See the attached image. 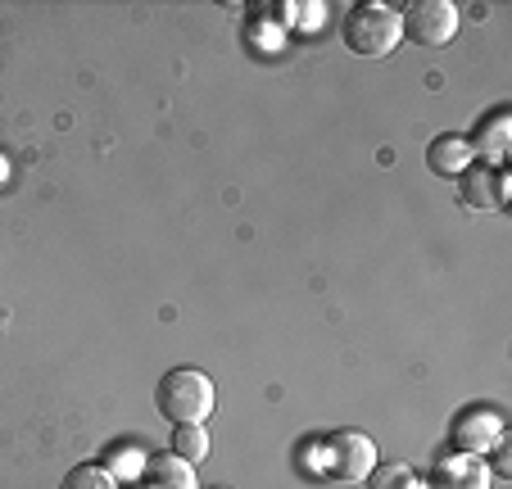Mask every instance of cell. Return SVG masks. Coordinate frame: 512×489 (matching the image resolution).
I'll use <instances>...</instances> for the list:
<instances>
[{"label": "cell", "instance_id": "cell-1", "mask_svg": "<svg viewBox=\"0 0 512 489\" xmlns=\"http://www.w3.org/2000/svg\"><path fill=\"white\" fill-rule=\"evenodd\" d=\"M155 408L173 426H204V417H213L218 408V390L200 367H173L155 385Z\"/></svg>", "mask_w": 512, "mask_h": 489}, {"label": "cell", "instance_id": "cell-2", "mask_svg": "<svg viewBox=\"0 0 512 489\" xmlns=\"http://www.w3.org/2000/svg\"><path fill=\"white\" fill-rule=\"evenodd\" d=\"M340 41H345V50L358 55V59L395 55V46L404 41V32H399V14L390 10V5H377V0L354 5V10L345 14V23H340Z\"/></svg>", "mask_w": 512, "mask_h": 489}, {"label": "cell", "instance_id": "cell-3", "mask_svg": "<svg viewBox=\"0 0 512 489\" xmlns=\"http://www.w3.org/2000/svg\"><path fill=\"white\" fill-rule=\"evenodd\" d=\"M399 32L422 50L449 46L458 32V5H449V0H413V5L399 14Z\"/></svg>", "mask_w": 512, "mask_h": 489}, {"label": "cell", "instance_id": "cell-4", "mask_svg": "<svg viewBox=\"0 0 512 489\" xmlns=\"http://www.w3.org/2000/svg\"><path fill=\"white\" fill-rule=\"evenodd\" d=\"M322 449H327V476L345 480V485H363L368 471L377 467V444L363 431H331Z\"/></svg>", "mask_w": 512, "mask_h": 489}, {"label": "cell", "instance_id": "cell-5", "mask_svg": "<svg viewBox=\"0 0 512 489\" xmlns=\"http://www.w3.org/2000/svg\"><path fill=\"white\" fill-rule=\"evenodd\" d=\"M499 440H503V417L494 413V408H467V413H458L454 426H449V449L454 453L481 458V453H490Z\"/></svg>", "mask_w": 512, "mask_h": 489}, {"label": "cell", "instance_id": "cell-6", "mask_svg": "<svg viewBox=\"0 0 512 489\" xmlns=\"http://www.w3.org/2000/svg\"><path fill=\"white\" fill-rule=\"evenodd\" d=\"M494 471L485 458H472V453H435L431 462V480H426V489H490Z\"/></svg>", "mask_w": 512, "mask_h": 489}, {"label": "cell", "instance_id": "cell-7", "mask_svg": "<svg viewBox=\"0 0 512 489\" xmlns=\"http://www.w3.org/2000/svg\"><path fill=\"white\" fill-rule=\"evenodd\" d=\"M512 114L508 109H490V114L476 123V132L467 136V145H472V159L485 163V168H503V159H508V136H512Z\"/></svg>", "mask_w": 512, "mask_h": 489}, {"label": "cell", "instance_id": "cell-8", "mask_svg": "<svg viewBox=\"0 0 512 489\" xmlns=\"http://www.w3.org/2000/svg\"><path fill=\"white\" fill-rule=\"evenodd\" d=\"M458 182H463V204L467 209H503V204H508V173H503V168L472 163Z\"/></svg>", "mask_w": 512, "mask_h": 489}, {"label": "cell", "instance_id": "cell-9", "mask_svg": "<svg viewBox=\"0 0 512 489\" xmlns=\"http://www.w3.org/2000/svg\"><path fill=\"white\" fill-rule=\"evenodd\" d=\"M472 163L476 159H472L467 136H435V141L426 145V168H431L435 177H463Z\"/></svg>", "mask_w": 512, "mask_h": 489}, {"label": "cell", "instance_id": "cell-10", "mask_svg": "<svg viewBox=\"0 0 512 489\" xmlns=\"http://www.w3.org/2000/svg\"><path fill=\"white\" fill-rule=\"evenodd\" d=\"M145 480L150 489H200L195 467L177 453H159V458H145Z\"/></svg>", "mask_w": 512, "mask_h": 489}, {"label": "cell", "instance_id": "cell-11", "mask_svg": "<svg viewBox=\"0 0 512 489\" xmlns=\"http://www.w3.org/2000/svg\"><path fill=\"white\" fill-rule=\"evenodd\" d=\"M173 453L186 458L191 467L204 462L209 458V431H204V426H173Z\"/></svg>", "mask_w": 512, "mask_h": 489}, {"label": "cell", "instance_id": "cell-12", "mask_svg": "<svg viewBox=\"0 0 512 489\" xmlns=\"http://www.w3.org/2000/svg\"><path fill=\"white\" fill-rule=\"evenodd\" d=\"M59 489H118V476L105 467H96V462H82V467H73L64 480H59Z\"/></svg>", "mask_w": 512, "mask_h": 489}, {"label": "cell", "instance_id": "cell-13", "mask_svg": "<svg viewBox=\"0 0 512 489\" xmlns=\"http://www.w3.org/2000/svg\"><path fill=\"white\" fill-rule=\"evenodd\" d=\"M413 467H404V462H377V467L368 471V480L363 485L368 489H408L413 485Z\"/></svg>", "mask_w": 512, "mask_h": 489}, {"label": "cell", "instance_id": "cell-14", "mask_svg": "<svg viewBox=\"0 0 512 489\" xmlns=\"http://www.w3.org/2000/svg\"><path fill=\"white\" fill-rule=\"evenodd\" d=\"M490 453H494V471H499V476H508V435H503Z\"/></svg>", "mask_w": 512, "mask_h": 489}, {"label": "cell", "instance_id": "cell-15", "mask_svg": "<svg viewBox=\"0 0 512 489\" xmlns=\"http://www.w3.org/2000/svg\"><path fill=\"white\" fill-rule=\"evenodd\" d=\"M5 173H10V168H5V159H0V177H5Z\"/></svg>", "mask_w": 512, "mask_h": 489}, {"label": "cell", "instance_id": "cell-16", "mask_svg": "<svg viewBox=\"0 0 512 489\" xmlns=\"http://www.w3.org/2000/svg\"><path fill=\"white\" fill-rule=\"evenodd\" d=\"M213 489H227V485H213Z\"/></svg>", "mask_w": 512, "mask_h": 489}]
</instances>
